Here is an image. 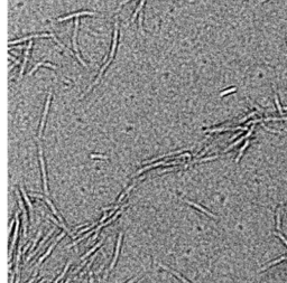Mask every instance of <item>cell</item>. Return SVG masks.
<instances>
[{"instance_id": "cell-1", "label": "cell", "mask_w": 287, "mask_h": 283, "mask_svg": "<svg viewBox=\"0 0 287 283\" xmlns=\"http://www.w3.org/2000/svg\"><path fill=\"white\" fill-rule=\"evenodd\" d=\"M39 161H40V168H42V173H43V182H44V191L45 194H48V188H47V177H46V170H45V162L43 159V150H42V145H39Z\"/></svg>"}, {"instance_id": "cell-2", "label": "cell", "mask_w": 287, "mask_h": 283, "mask_svg": "<svg viewBox=\"0 0 287 283\" xmlns=\"http://www.w3.org/2000/svg\"><path fill=\"white\" fill-rule=\"evenodd\" d=\"M51 98H52V93L50 92L48 96H47L46 100V104H45V110H44L43 118H42V121H40V128H39V138H42V134H43V130L44 126H45V120H46L47 113H48V109H50V103H51Z\"/></svg>"}, {"instance_id": "cell-3", "label": "cell", "mask_w": 287, "mask_h": 283, "mask_svg": "<svg viewBox=\"0 0 287 283\" xmlns=\"http://www.w3.org/2000/svg\"><path fill=\"white\" fill-rule=\"evenodd\" d=\"M111 61H112V59H109V61L107 62V63H105V64L103 65V66H102V67H101V70H100V72H99V74H98V76H96V81H94V82H93V83H92V85H90L89 87H88V90H87V91H85V92H84L83 94H82V95H81V98H83V96L85 95V94H88V93H89L90 91H91V90H92V87H93V86H94V85H96V84L99 83L100 78H101V77H102V75H103V73H105V68L108 67V65L110 64V63H111Z\"/></svg>"}, {"instance_id": "cell-4", "label": "cell", "mask_w": 287, "mask_h": 283, "mask_svg": "<svg viewBox=\"0 0 287 283\" xmlns=\"http://www.w3.org/2000/svg\"><path fill=\"white\" fill-rule=\"evenodd\" d=\"M15 221H16V227H15V232H14L13 241H11V246H10V256H13L11 254H13V252H14V247H15V244H16V242H17V236H18L19 224H20V221H19V213L18 212H16V214H15Z\"/></svg>"}, {"instance_id": "cell-5", "label": "cell", "mask_w": 287, "mask_h": 283, "mask_svg": "<svg viewBox=\"0 0 287 283\" xmlns=\"http://www.w3.org/2000/svg\"><path fill=\"white\" fill-rule=\"evenodd\" d=\"M55 35L54 34H36V35H29V36L23 37V38H19L17 40H11L9 42V45H14V44H18V43H23L27 39H33V38H39V37H54Z\"/></svg>"}, {"instance_id": "cell-6", "label": "cell", "mask_w": 287, "mask_h": 283, "mask_svg": "<svg viewBox=\"0 0 287 283\" xmlns=\"http://www.w3.org/2000/svg\"><path fill=\"white\" fill-rule=\"evenodd\" d=\"M233 130H241V131H246L248 130L247 126H236V128H213V129H207L204 130L205 133H214V132H223V131H233Z\"/></svg>"}, {"instance_id": "cell-7", "label": "cell", "mask_w": 287, "mask_h": 283, "mask_svg": "<svg viewBox=\"0 0 287 283\" xmlns=\"http://www.w3.org/2000/svg\"><path fill=\"white\" fill-rule=\"evenodd\" d=\"M98 15L96 12H93V11H79V12H75V14H71V15H68L65 16V17H62V18H59L57 19V22H64V20H68V19H71V18H75V17H80V16H96Z\"/></svg>"}, {"instance_id": "cell-8", "label": "cell", "mask_w": 287, "mask_h": 283, "mask_svg": "<svg viewBox=\"0 0 287 283\" xmlns=\"http://www.w3.org/2000/svg\"><path fill=\"white\" fill-rule=\"evenodd\" d=\"M31 45H33V40L29 42V44L27 45V48H26V50H25V57H24V62H23V64H22V68H20V72H19V80H22L23 75H24V72H25V67H26V64H27L28 56H29V50H31Z\"/></svg>"}, {"instance_id": "cell-9", "label": "cell", "mask_w": 287, "mask_h": 283, "mask_svg": "<svg viewBox=\"0 0 287 283\" xmlns=\"http://www.w3.org/2000/svg\"><path fill=\"white\" fill-rule=\"evenodd\" d=\"M64 236H65V234H64V233H61V234H59V236L56 237V241H55V242H54V243L52 244V245H50V247H48V249H47V252L45 253V254H44V255L42 256V257H40L39 260H38V264H40V263H42V262H43L44 260H45V258L47 257V256L50 255V254H51V252H52V249H54V247H55V245H56V244L59 243V240H61L62 237H64Z\"/></svg>"}, {"instance_id": "cell-10", "label": "cell", "mask_w": 287, "mask_h": 283, "mask_svg": "<svg viewBox=\"0 0 287 283\" xmlns=\"http://www.w3.org/2000/svg\"><path fill=\"white\" fill-rule=\"evenodd\" d=\"M121 241H122V233L119 234V237H118V242H117V247H116V253H114V257L112 260V263L110 264V269L109 271H111L116 265V262H117V258L119 256V252H120V247H121Z\"/></svg>"}, {"instance_id": "cell-11", "label": "cell", "mask_w": 287, "mask_h": 283, "mask_svg": "<svg viewBox=\"0 0 287 283\" xmlns=\"http://www.w3.org/2000/svg\"><path fill=\"white\" fill-rule=\"evenodd\" d=\"M117 39H118V22L116 20L114 22V33H113V40H112L111 52H110V59L113 58L114 52H116V47H117Z\"/></svg>"}, {"instance_id": "cell-12", "label": "cell", "mask_w": 287, "mask_h": 283, "mask_svg": "<svg viewBox=\"0 0 287 283\" xmlns=\"http://www.w3.org/2000/svg\"><path fill=\"white\" fill-rule=\"evenodd\" d=\"M184 203H186V204H188V205H191V206H193V207H195V208H198V209H200L201 212L202 213H204V214H207V216H210V217H212V218H216V216L214 215V214H212L211 212H209V210H207L205 208H203L202 206H200L199 204H195V203H193V201H191V200H188V199H182Z\"/></svg>"}, {"instance_id": "cell-13", "label": "cell", "mask_w": 287, "mask_h": 283, "mask_svg": "<svg viewBox=\"0 0 287 283\" xmlns=\"http://www.w3.org/2000/svg\"><path fill=\"white\" fill-rule=\"evenodd\" d=\"M157 264H158V266H161V268H162V269H164V270H166V271H168V272H170V273H172V274H174V275H175V277H177V279H179V280H181V281H182V282H183V283H190V282H188V281H187V280H186V279H184V277H182V275H181V274H179V273H178V272H176V271H174V270H172V269H170V268H167V266H166V265H164V264H162V263H157Z\"/></svg>"}, {"instance_id": "cell-14", "label": "cell", "mask_w": 287, "mask_h": 283, "mask_svg": "<svg viewBox=\"0 0 287 283\" xmlns=\"http://www.w3.org/2000/svg\"><path fill=\"white\" fill-rule=\"evenodd\" d=\"M162 165H166V162H163V161H158V162H155V163H153V165H149V166H147V167H144V168H141V169H139L138 171H137L136 173L133 175V177H136V176L141 175V173H142L144 171H147V170L151 169V168H156V167L162 166Z\"/></svg>"}, {"instance_id": "cell-15", "label": "cell", "mask_w": 287, "mask_h": 283, "mask_svg": "<svg viewBox=\"0 0 287 283\" xmlns=\"http://www.w3.org/2000/svg\"><path fill=\"white\" fill-rule=\"evenodd\" d=\"M39 66H46V67H50V68H52V70H56V68H57V67L55 66V65H52L51 63H45V62H40V63H37V64L35 65L34 67L31 68V71L29 72V73H28V75H31V74L34 73V72L36 71V70H37V68L39 67Z\"/></svg>"}, {"instance_id": "cell-16", "label": "cell", "mask_w": 287, "mask_h": 283, "mask_svg": "<svg viewBox=\"0 0 287 283\" xmlns=\"http://www.w3.org/2000/svg\"><path fill=\"white\" fill-rule=\"evenodd\" d=\"M141 179H142V177H141V178H139L138 180H137V181H133V184H131V186H129V187L127 188L126 190H125L124 193H122V194H121L120 196H119V198H118V200H117V203H120V201H122V199H124V197L126 196V195H128V194H129V191H130V190H133V188L135 187V185H136L138 181H140Z\"/></svg>"}, {"instance_id": "cell-17", "label": "cell", "mask_w": 287, "mask_h": 283, "mask_svg": "<svg viewBox=\"0 0 287 283\" xmlns=\"http://www.w3.org/2000/svg\"><path fill=\"white\" fill-rule=\"evenodd\" d=\"M47 217H48V218H50L51 221H54V223H55L56 225H59V227H62L63 229H64V231L66 232V233H68V235H70V236L72 237V238H73V236H74V235H73V233H72V232L70 231V229H68V228L66 227V226H65V225L63 224V223H61V221H56L55 218H54V217H53V216H50V215H47Z\"/></svg>"}, {"instance_id": "cell-18", "label": "cell", "mask_w": 287, "mask_h": 283, "mask_svg": "<svg viewBox=\"0 0 287 283\" xmlns=\"http://www.w3.org/2000/svg\"><path fill=\"white\" fill-rule=\"evenodd\" d=\"M45 201H46V203L48 204V206H50V208L52 209V212L54 213V215H55L56 217H57V218L59 219V221H61V223H63V218H62V216H61V215H59V213H57V210H56V208H55V207H54V205H53V204H52V201H51V200L48 199V198H45Z\"/></svg>"}, {"instance_id": "cell-19", "label": "cell", "mask_w": 287, "mask_h": 283, "mask_svg": "<svg viewBox=\"0 0 287 283\" xmlns=\"http://www.w3.org/2000/svg\"><path fill=\"white\" fill-rule=\"evenodd\" d=\"M126 206H128V204H125V205H122V206H121V207H120V208H119V209H118V212H117V213H116V214H114V215H113V216H112V217H111V218H110V219H109V221H105V224H107V225H109V224H110V223H112V221H114V219H117V217H118V216H119V215H120V214H121V213H122V210H124V209H125V208H126Z\"/></svg>"}, {"instance_id": "cell-20", "label": "cell", "mask_w": 287, "mask_h": 283, "mask_svg": "<svg viewBox=\"0 0 287 283\" xmlns=\"http://www.w3.org/2000/svg\"><path fill=\"white\" fill-rule=\"evenodd\" d=\"M102 243H103V240H102V241H100L99 243H96V245L93 246L92 249H89V251H88V252L85 253V254H84V255H82V257H81V260H84V258H85V257H88V256H90V254H92V253L94 252V251H96V249H99L100 246L102 245Z\"/></svg>"}, {"instance_id": "cell-21", "label": "cell", "mask_w": 287, "mask_h": 283, "mask_svg": "<svg viewBox=\"0 0 287 283\" xmlns=\"http://www.w3.org/2000/svg\"><path fill=\"white\" fill-rule=\"evenodd\" d=\"M145 1H146V0H140V2H139L138 7H137V9L135 10V12H133V18H131V22H135V19H136V17L138 16V14H140V12H141V9H142V7H144V3H145Z\"/></svg>"}, {"instance_id": "cell-22", "label": "cell", "mask_w": 287, "mask_h": 283, "mask_svg": "<svg viewBox=\"0 0 287 283\" xmlns=\"http://www.w3.org/2000/svg\"><path fill=\"white\" fill-rule=\"evenodd\" d=\"M20 193H22L23 197H24V199H25L26 204L28 205V207H29V210H33V204H31V201L29 200V198H28L27 194H26L25 189H24V187L23 186H20Z\"/></svg>"}, {"instance_id": "cell-23", "label": "cell", "mask_w": 287, "mask_h": 283, "mask_svg": "<svg viewBox=\"0 0 287 283\" xmlns=\"http://www.w3.org/2000/svg\"><path fill=\"white\" fill-rule=\"evenodd\" d=\"M284 260H287V256H281V257L277 258V260H275V261H273V262H269L268 264H267V265H265V266H264V268L261 269V271H265V270H267V269H268L269 266H272V265H275V264H278V263H279V262L284 261Z\"/></svg>"}, {"instance_id": "cell-24", "label": "cell", "mask_w": 287, "mask_h": 283, "mask_svg": "<svg viewBox=\"0 0 287 283\" xmlns=\"http://www.w3.org/2000/svg\"><path fill=\"white\" fill-rule=\"evenodd\" d=\"M249 145V140H246V142H244V145H242V147L240 148V151H239V154H238V157L236 158V162H239V160L241 159V157H242V153H244V151L246 150V148Z\"/></svg>"}, {"instance_id": "cell-25", "label": "cell", "mask_w": 287, "mask_h": 283, "mask_svg": "<svg viewBox=\"0 0 287 283\" xmlns=\"http://www.w3.org/2000/svg\"><path fill=\"white\" fill-rule=\"evenodd\" d=\"M244 140H246V138H244V137H241L240 139H238L237 141H235V142H233V143H231V145H229V147L227 148V149H224V150H223V152H228L229 150H231V149H233V148H235L236 145H239V143H240V142H242V141H244Z\"/></svg>"}, {"instance_id": "cell-26", "label": "cell", "mask_w": 287, "mask_h": 283, "mask_svg": "<svg viewBox=\"0 0 287 283\" xmlns=\"http://www.w3.org/2000/svg\"><path fill=\"white\" fill-rule=\"evenodd\" d=\"M96 224H98V223H93V224H91V225H90V226H87V227H85V228H83V229H81V231L79 232V233H77L76 235H74V236H73V238H76V237H79V236H80V235H81V234H82V233H84V232L91 231V229H92L93 227H96Z\"/></svg>"}, {"instance_id": "cell-27", "label": "cell", "mask_w": 287, "mask_h": 283, "mask_svg": "<svg viewBox=\"0 0 287 283\" xmlns=\"http://www.w3.org/2000/svg\"><path fill=\"white\" fill-rule=\"evenodd\" d=\"M236 91H237V87H231V89L225 90V91H223V92L220 93V96L222 98V96L227 95V94H230V93H232V92H236Z\"/></svg>"}, {"instance_id": "cell-28", "label": "cell", "mask_w": 287, "mask_h": 283, "mask_svg": "<svg viewBox=\"0 0 287 283\" xmlns=\"http://www.w3.org/2000/svg\"><path fill=\"white\" fill-rule=\"evenodd\" d=\"M264 121H287V117L283 118H266Z\"/></svg>"}, {"instance_id": "cell-29", "label": "cell", "mask_w": 287, "mask_h": 283, "mask_svg": "<svg viewBox=\"0 0 287 283\" xmlns=\"http://www.w3.org/2000/svg\"><path fill=\"white\" fill-rule=\"evenodd\" d=\"M281 209L277 208V216H276V221H277V231H279L281 229V212H279Z\"/></svg>"}, {"instance_id": "cell-30", "label": "cell", "mask_w": 287, "mask_h": 283, "mask_svg": "<svg viewBox=\"0 0 287 283\" xmlns=\"http://www.w3.org/2000/svg\"><path fill=\"white\" fill-rule=\"evenodd\" d=\"M275 102H276V105H277L278 112H279V113L283 115V110H281V104H279V100H278L277 94H275Z\"/></svg>"}, {"instance_id": "cell-31", "label": "cell", "mask_w": 287, "mask_h": 283, "mask_svg": "<svg viewBox=\"0 0 287 283\" xmlns=\"http://www.w3.org/2000/svg\"><path fill=\"white\" fill-rule=\"evenodd\" d=\"M94 258H96V255H93V257L91 258V261H90L89 263H88L87 269H85V270H84L83 272H81V275H83L84 273H87V272H88V270H90V266H91V265H92V263H93V262H94Z\"/></svg>"}, {"instance_id": "cell-32", "label": "cell", "mask_w": 287, "mask_h": 283, "mask_svg": "<svg viewBox=\"0 0 287 283\" xmlns=\"http://www.w3.org/2000/svg\"><path fill=\"white\" fill-rule=\"evenodd\" d=\"M256 113H257V112H251V113H249V114H248V115H246V117H244V118H242L241 120H239V123L246 122V121H247L248 119H250V118H251V117H253V115H255V114H256Z\"/></svg>"}, {"instance_id": "cell-33", "label": "cell", "mask_w": 287, "mask_h": 283, "mask_svg": "<svg viewBox=\"0 0 287 283\" xmlns=\"http://www.w3.org/2000/svg\"><path fill=\"white\" fill-rule=\"evenodd\" d=\"M142 18H144V16H142V14L140 12V15H139V28H140V30H141V34L145 35V31H144V28H142Z\"/></svg>"}, {"instance_id": "cell-34", "label": "cell", "mask_w": 287, "mask_h": 283, "mask_svg": "<svg viewBox=\"0 0 287 283\" xmlns=\"http://www.w3.org/2000/svg\"><path fill=\"white\" fill-rule=\"evenodd\" d=\"M90 157L93 158V159H108V157L103 156V154H91Z\"/></svg>"}, {"instance_id": "cell-35", "label": "cell", "mask_w": 287, "mask_h": 283, "mask_svg": "<svg viewBox=\"0 0 287 283\" xmlns=\"http://www.w3.org/2000/svg\"><path fill=\"white\" fill-rule=\"evenodd\" d=\"M40 235H42V231H39V232H38V234H37V237H36V238H35L34 243H33V246H31V249H35V246H36V243H37V242H38V240H39Z\"/></svg>"}, {"instance_id": "cell-36", "label": "cell", "mask_w": 287, "mask_h": 283, "mask_svg": "<svg viewBox=\"0 0 287 283\" xmlns=\"http://www.w3.org/2000/svg\"><path fill=\"white\" fill-rule=\"evenodd\" d=\"M264 128H265V130H267V131H269V132H274V133H281V131H277V130H273V129H269V128H267V126H265V124H261Z\"/></svg>"}, {"instance_id": "cell-37", "label": "cell", "mask_w": 287, "mask_h": 283, "mask_svg": "<svg viewBox=\"0 0 287 283\" xmlns=\"http://www.w3.org/2000/svg\"><path fill=\"white\" fill-rule=\"evenodd\" d=\"M276 235H277V236L279 237V238H281V240L283 241V242H284V243H285V244H286V245H287V240H286V238H285L284 236H283V235H281V233H276Z\"/></svg>"}, {"instance_id": "cell-38", "label": "cell", "mask_w": 287, "mask_h": 283, "mask_svg": "<svg viewBox=\"0 0 287 283\" xmlns=\"http://www.w3.org/2000/svg\"><path fill=\"white\" fill-rule=\"evenodd\" d=\"M107 218H108V214H105V215H103V217H102L101 219H99V223H100V224H102V223H105V221Z\"/></svg>"}, {"instance_id": "cell-39", "label": "cell", "mask_w": 287, "mask_h": 283, "mask_svg": "<svg viewBox=\"0 0 287 283\" xmlns=\"http://www.w3.org/2000/svg\"><path fill=\"white\" fill-rule=\"evenodd\" d=\"M64 275H65V274L62 272V273H61V275H59V277H57V279H56V280H55V282H54V283H59V281H61V280H62V279H63V277H64Z\"/></svg>"}, {"instance_id": "cell-40", "label": "cell", "mask_w": 287, "mask_h": 283, "mask_svg": "<svg viewBox=\"0 0 287 283\" xmlns=\"http://www.w3.org/2000/svg\"><path fill=\"white\" fill-rule=\"evenodd\" d=\"M89 275H90V283H94V280H93V273L91 271H90Z\"/></svg>"}, {"instance_id": "cell-41", "label": "cell", "mask_w": 287, "mask_h": 283, "mask_svg": "<svg viewBox=\"0 0 287 283\" xmlns=\"http://www.w3.org/2000/svg\"><path fill=\"white\" fill-rule=\"evenodd\" d=\"M129 1H130V0H124V1H121V2H120V5H119V9H120V8H121V7H122V6H124L125 3L129 2Z\"/></svg>"}, {"instance_id": "cell-42", "label": "cell", "mask_w": 287, "mask_h": 283, "mask_svg": "<svg viewBox=\"0 0 287 283\" xmlns=\"http://www.w3.org/2000/svg\"><path fill=\"white\" fill-rule=\"evenodd\" d=\"M36 275H37V272H35V274H34V277H31V280H29V281H28V283H33V282H34V280H35V277H36Z\"/></svg>"}, {"instance_id": "cell-43", "label": "cell", "mask_w": 287, "mask_h": 283, "mask_svg": "<svg viewBox=\"0 0 287 283\" xmlns=\"http://www.w3.org/2000/svg\"><path fill=\"white\" fill-rule=\"evenodd\" d=\"M114 206H110V207H105V208H102V210H109V209H113Z\"/></svg>"}, {"instance_id": "cell-44", "label": "cell", "mask_w": 287, "mask_h": 283, "mask_svg": "<svg viewBox=\"0 0 287 283\" xmlns=\"http://www.w3.org/2000/svg\"><path fill=\"white\" fill-rule=\"evenodd\" d=\"M240 134H241V132L237 133V134H236V135H233V137H232V138H231V140H233V139H236V138H237V137H239V135H240Z\"/></svg>"}, {"instance_id": "cell-45", "label": "cell", "mask_w": 287, "mask_h": 283, "mask_svg": "<svg viewBox=\"0 0 287 283\" xmlns=\"http://www.w3.org/2000/svg\"><path fill=\"white\" fill-rule=\"evenodd\" d=\"M135 281H136V279H131V280H129L127 283H133Z\"/></svg>"}, {"instance_id": "cell-46", "label": "cell", "mask_w": 287, "mask_h": 283, "mask_svg": "<svg viewBox=\"0 0 287 283\" xmlns=\"http://www.w3.org/2000/svg\"><path fill=\"white\" fill-rule=\"evenodd\" d=\"M174 169H175V168H170V170H174ZM168 170H170V169H166V170H163V171H162V172H166V171H168Z\"/></svg>"}, {"instance_id": "cell-47", "label": "cell", "mask_w": 287, "mask_h": 283, "mask_svg": "<svg viewBox=\"0 0 287 283\" xmlns=\"http://www.w3.org/2000/svg\"><path fill=\"white\" fill-rule=\"evenodd\" d=\"M70 281H71V279H68V280L65 281V283H70Z\"/></svg>"}, {"instance_id": "cell-48", "label": "cell", "mask_w": 287, "mask_h": 283, "mask_svg": "<svg viewBox=\"0 0 287 283\" xmlns=\"http://www.w3.org/2000/svg\"><path fill=\"white\" fill-rule=\"evenodd\" d=\"M44 282H45V280H40V281H39V282H38V283H44Z\"/></svg>"}, {"instance_id": "cell-49", "label": "cell", "mask_w": 287, "mask_h": 283, "mask_svg": "<svg viewBox=\"0 0 287 283\" xmlns=\"http://www.w3.org/2000/svg\"><path fill=\"white\" fill-rule=\"evenodd\" d=\"M264 1H266V0H260V2H264Z\"/></svg>"}, {"instance_id": "cell-50", "label": "cell", "mask_w": 287, "mask_h": 283, "mask_svg": "<svg viewBox=\"0 0 287 283\" xmlns=\"http://www.w3.org/2000/svg\"><path fill=\"white\" fill-rule=\"evenodd\" d=\"M284 109H285V110H286V111H287V106H286V108H284Z\"/></svg>"}]
</instances>
